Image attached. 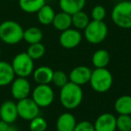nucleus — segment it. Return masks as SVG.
<instances>
[{
    "label": "nucleus",
    "mask_w": 131,
    "mask_h": 131,
    "mask_svg": "<svg viewBox=\"0 0 131 131\" xmlns=\"http://www.w3.org/2000/svg\"><path fill=\"white\" fill-rule=\"evenodd\" d=\"M15 74L12 65L6 61H0V86H6L12 84Z\"/></svg>",
    "instance_id": "17"
},
{
    "label": "nucleus",
    "mask_w": 131,
    "mask_h": 131,
    "mask_svg": "<svg viewBox=\"0 0 131 131\" xmlns=\"http://www.w3.org/2000/svg\"><path fill=\"white\" fill-rule=\"evenodd\" d=\"M45 47L42 43L38 42V43L34 44H30L29 48L27 49V54L32 58L33 60L39 59L41 57H43V55L45 54Z\"/></svg>",
    "instance_id": "25"
},
{
    "label": "nucleus",
    "mask_w": 131,
    "mask_h": 131,
    "mask_svg": "<svg viewBox=\"0 0 131 131\" xmlns=\"http://www.w3.org/2000/svg\"><path fill=\"white\" fill-rule=\"evenodd\" d=\"M30 130L31 131H45L48 127V123L45 118L37 116L30 120Z\"/></svg>",
    "instance_id": "27"
},
{
    "label": "nucleus",
    "mask_w": 131,
    "mask_h": 131,
    "mask_svg": "<svg viewBox=\"0 0 131 131\" xmlns=\"http://www.w3.org/2000/svg\"><path fill=\"white\" fill-rule=\"evenodd\" d=\"M82 41V33L77 29H69L63 31L59 36V43L65 49H74Z\"/></svg>",
    "instance_id": "9"
},
{
    "label": "nucleus",
    "mask_w": 131,
    "mask_h": 131,
    "mask_svg": "<svg viewBox=\"0 0 131 131\" xmlns=\"http://www.w3.org/2000/svg\"><path fill=\"white\" fill-rule=\"evenodd\" d=\"M83 96L84 93L81 86L72 82H68L60 89V102L68 110H74L78 107L82 103Z\"/></svg>",
    "instance_id": "1"
},
{
    "label": "nucleus",
    "mask_w": 131,
    "mask_h": 131,
    "mask_svg": "<svg viewBox=\"0 0 131 131\" xmlns=\"http://www.w3.org/2000/svg\"><path fill=\"white\" fill-rule=\"evenodd\" d=\"M74 131H95V129L93 124H92L89 121L84 120V121L77 123Z\"/></svg>",
    "instance_id": "30"
},
{
    "label": "nucleus",
    "mask_w": 131,
    "mask_h": 131,
    "mask_svg": "<svg viewBox=\"0 0 131 131\" xmlns=\"http://www.w3.org/2000/svg\"><path fill=\"white\" fill-rule=\"evenodd\" d=\"M5 131H19L18 128H17L16 127H15V126H11L10 125L9 127H7V129H6Z\"/></svg>",
    "instance_id": "32"
},
{
    "label": "nucleus",
    "mask_w": 131,
    "mask_h": 131,
    "mask_svg": "<svg viewBox=\"0 0 131 131\" xmlns=\"http://www.w3.org/2000/svg\"><path fill=\"white\" fill-rule=\"evenodd\" d=\"M18 116L24 120H31L35 117L39 116L40 107L34 102L31 98H24L19 100L16 103Z\"/></svg>",
    "instance_id": "8"
},
{
    "label": "nucleus",
    "mask_w": 131,
    "mask_h": 131,
    "mask_svg": "<svg viewBox=\"0 0 131 131\" xmlns=\"http://www.w3.org/2000/svg\"><path fill=\"white\" fill-rule=\"evenodd\" d=\"M12 68L15 75L18 77H28L33 73L34 63L33 59L26 52H21L14 58Z\"/></svg>",
    "instance_id": "6"
},
{
    "label": "nucleus",
    "mask_w": 131,
    "mask_h": 131,
    "mask_svg": "<svg viewBox=\"0 0 131 131\" xmlns=\"http://www.w3.org/2000/svg\"><path fill=\"white\" fill-rule=\"evenodd\" d=\"M86 0H59L58 6L61 11L74 15L79 11H82L85 6Z\"/></svg>",
    "instance_id": "15"
},
{
    "label": "nucleus",
    "mask_w": 131,
    "mask_h": 131,
    "mask_svg": "<svg viewBox=\"0 0 131 131\" xmlns=\"http://www.w3.org/2000/svg\"><path fill=\"white\" fill-rule=\"evenodd\" d=\"M91 86L97 93H106L112 86L113 77L111 73L105 68H95L92 71L90 78Z\"/></svg>",
    "instance_id": "4"
},
{
    "label": "nucleus",
    "mask_w": 131,
    "mask_h": 131,
    "mask_svg": "<svg viewBox=\"0 0 131 131\" xmlns=\"http://www.w3.org/2000/svg\"><path fill=\"white\" fill-rule=\"evenodd\" d=\"M31 93V84L25 77H17L12 82L11 93L15 100L27 98Z\"/></svg>",
    "instance_id": "10"
},
{
    "label": "nucleus",
    "mask_w": 131,
    "mask_h": 131,
    "mask_svg": "<svg viewBox=\"0 0 131 131\" xmlns=\"http://www.w3.org/2000/svg\"><path fill=\"white\" fill-rule=\"evenodd\" d=\"M75 125L77 119L75 116L70 112L62 113L56 122V127L58 131H74Z\"/></svg>",
    "instance_id": "14"
},
{
    "label": "nucleus",
    "mask_w": 131,
    "mask_h": 131,
    "mask_svg": "<svg viewBox=\"0 0 131 131\" xmlns=\"http://www.w3.org/2000/svg\"><path fill=\"white\" fill-rule=\"evenodd\" d=\"M110 59L111 57L106 49H98L93 53L92 62L95 68H103L109 65Z\"/></svg>",
    "instance_id": "22"
},
{
    "label": "nucleus",
    "mask_w": 131,
    "mask_h": 131,
    "mask_svg": "<svg viewBox=\"0 0 131 131\" xmlns=\"http://www.w3.org/2000/svg\"><path fill=\"white\" fill-rule=\"evenodd\" d=\"M54 92L49 84H38L33 89L31 99L40 108L49 106L54 101Z\"/></svg>",
    "instance_id": "7"
},
{
    "label": "nucleus",
    "mask_w": 131,
    "mask_h": 131,
    "mask_svg": "<svg viewBox=\"0 0 131 131\" xmlns=\"http://www.w3.org/2000/svg\"><path fill=\"white\" fill-rule=\"evenodd\" d=\"M53 71L49 67L42 66L33 70V79L38 84H49L52 82Z\"/></svg>",
    "instance_id": "16"
},
{
    "label": "nucleus",
    "mask_w": 131,
    "mask_h": 131,
    "mask_svg": "<svg viewBox=\"0 0 131 131\" xmlns=\"http://www.w3.org/2000/svg\"><path fill=\"white\" fill-rule=\"evenodd\" d=\"M16 103L13 101H6L0 106V119L12 124L18 118Z\"/></svg>",
    "instance_id": "12"
},
{
    "label": "nucleus",
    "mask_w": 131,
    "mask_h": 131,
    "mask_svg": "<svg viewBox=\"0 0 131 131\" xmlns=\"http://www.w3.org/2000/svg\"><path fill=\"white\" fill-rule=\"evenodd\" d=\"M9 126H10V124H8L7 122L0 119V131H5L6 129H7V127H9Z\"/></svg>",
    "instance_id": "31"
},
{
    "label": "nucleus",
    "mask_w": 131,
    "mask_h": 131,
    "mask_svg": "<svg viewBox=\"0 0 131 131\" xmlns=\"http://www.w3.org/2000/svg\"><path fill=\"white\" fill-rule=\"evenodd\" d=\"M54 9L49 5H44L38 12H37V18L38 21L43 25H49L53 22V19L55 17Z\"/></svg>",
    "instance_id": "21"
},
{
    "label": "nucleus",
    "mask_w": 131,
    "mask_h": 131,
    "mask_svg": "<svg viewBox=\"0 0 131 131\" xmlns=\"http://www.w3.org/2000/svg\"><path fill=\"white\" fill-rule=\"evenodd\" d=\"M54 28L58 31H63L69 29L72 25V15L61 11L56 14L52 24Z\"/></svg>",
    "instance_id": "18"
},
{
    "label": "nucleus",
    "mask_w": 131,
    "mask_h": 131,
    "mask_svg": "<svg viewBox=\"0 0 131 131\" xmlns=\"http://www.w3.org/2000/svg\"><path fill=\"white\" fill-rule=\"evenodd\" d=\"M24 31L21 24L15 21H4L0 24V40L9 45L17 44L24 38Z\"/></svg>",
    "instance_id": "2"
},
{
    "label": "nucleus",
    "mask_w": 131,
    "mask_h": 131,
    "mask_svg": "<svg viewBox=\"0 0 131 131\" xmlns=\"http://www.w3.org/2000/svg\"><path fill=\"white\" fill-rule=\"evenodd\" d=\"M114 24L122 29H131V1L123 0L117 3L111 11Z\"/></svg>",
    "instance_id": "3"
},
{
    "label": "nucleus",
    "mask_w": 131,
    "mask_h": 131,
    "mask_svg": "<svg viewBox=\"0 0 131 131\" xmlns=\"http://www.w3.org/2000/svg\"><path fill=\"white\" fill-rule=\"evenodd\" d=\"M9 1H15V0H9Z\"/></svg>",
    "instance_id": "34"
},
{
    "label": "nucleus",
    "mask_w": 131,
    "mask_h": 131,
    "mask_svg": "<svg viewBox=\"0 0 131 131\" xmlns=\"http://www.w3.org/2000/svg\"><path fill=\"white\" fill-rule=\"evenodd\" d=\"M92 70L85 66H79L77 67L72 71L70 72L69 82H72L77 85H84V84L89 83L90 78H91Z\"/></svg>",
    "instance_id": "11"
},
{
    "label": "nucleus",
    "mask_w": 131,
    "mask_h": 131,
    "mask_svg": "<svg viewBox=\"0 0 131 131\" xmlns=\"http://www.w3.org/2000/svg\"><path fill=\"white\" fill-rule=\"evenodd\" d=\"M43 38V33L41 30L38 27H30L24 31V38L23 40H25L29 44H34L40 42Z\"/></svg>",
    "instance_id": "23"
},
{
    "label": "nucleus",
    "mask_w": 131,
    "mask_h": 131,
    "mask_svg": "<svg viewBox=\"0 0 131 131\" xmlns=\"http://www.w3.org/2000/svg\"><path fill=\"white\" fill-rule=\"evenodd\" d=\"M116 127L119 131H131L130 115H118L116 118Z\"/></svg>",
    "instance_id": "26"
},
{
    "label": "nucleus",
    "mask_w": 131,
    "mask_h": 131,
    "mask_svg": "<svg viewBox=\"0 0 131 131\" xmlns=\"http://www.w3.org/2000/svg\"><path fill=\"white\" fill-rule=\"evenodd\" d=\"M52 82L57 87H63L65 84H68L69 81H68V77L67 75V74L63 71H55L53 73V77H52Z\"/></svg>",
    "instance_id": "28"
},
{
    "label": "nucleus",
    "mask_w": 131,
    "mask_h": 131,
    "mask_svg": "<svg viewBox=\"0 0 131 131\" xmlns=\"http://www.w3.org/2000/svg\"><path fill=\"white\" fill-rule=\"evenodd\" d=\"M108 35V27L103 21H90L84 30L85 40L91 44H99L106 39Z\"/></svg>",
    "instance_id": "5"
},
{
    "label": "nucleus",
    "mask_w": 131,
    "mask_h": 131,
    "mask_svg": "<svg viewBox=\"0 0 131 131\" xmlns=\"http://www.w3.org/2000/svg\"><path fill=\"white\" fill-rule=\"evenodd\" d=\"M114 109L119 115L131 114V96L130 95H122L118 97L114 103Z\"/></svg>",
    "instance_id": "19"
},
{
    "label": "nucleus",
    "mask_w": 131,
    "mask_h": 131,
    "mask_svg": "<svg viewBox=\"0 0 131 131\" xmlns=\"http://www.w3.org/2000/svg\"><path fill=\"white\" fill-rule=\"evenodd\" d=\"M90 23L89 15L84 12L79 11L72 15V25L77 30H84V28Z\"/></svg>",
    "instance_id": "24"
},
{
    "label": "nucleus",
    "mask_w": 131,
    "mask_h": 131,
    "mask_svg": "<svg viewBox=\"0 0 131 131\" xmlns=\"http://www.w3.org/2000/svg\"><path fill=\"white\" fill-rule=\"evenodd\" d=\"M91 16L94 21H103L106 17V9L101 5H97L92 9Z\"/></svg>",
    "instance_id": "29"
},
{
    "label": "nucleus",
    "mask_w": 131,
    "mask_h": 131,
    "mask_svg": "<svg viewBox=\"0 0 131 131\" xmlns=\"http://www.w3.org/2000/svg\"><path fill=\"white\" fill-rule=\"evenodd\" d=\"M0 57H1V49H0Z\"/></svg>",
    "instance_id": "33"
},
{
    "label": "nucleus",
    "mask_w": 131,
    "mask_h": 131,
    "mask_svg": "<svg viewBox=\"0 0 131 131\" xmlns=\"http://www.w3.org/2000/svg\"><path fill=\"white\" fill-rule=\"evenodd\" d=\"M93 126L95 131H115L116 117L111 113H103L96 118Z\"/></svg>",
    "instance_id": "13"
},
{
    "label": "nucleus",
    "mask_w": 131,
    "mask_h": 131,
    "mask_svg": "<svg viewBox=\"0 0 131 131\" xmlns=\"http://www.w3.org/2000/svg\"><path fill=\"white\" fill-rule=\"evenodd\" d=\"M18 3L20 8L24 12L34 14L46 5V0H18Z\"/></svg>",
    "instance_id": "20"
}]
</instances>
